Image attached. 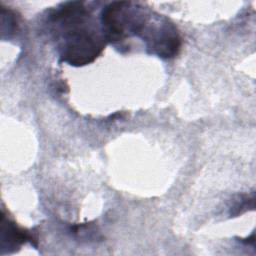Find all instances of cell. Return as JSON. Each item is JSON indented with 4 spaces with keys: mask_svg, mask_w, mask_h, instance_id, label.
Here are the masks:
<instances>
[{
    "mask_svg": "<svg viewBox=\"0 0 256 256\" xmlns=\"http://www.w3.org/2000/svg\"><path fill=\"white\" fill-rule=\"evenodd\" d=\"M46 26L60 61L72 66L93 62L107 42L102 28L84 2H65L51 9L46 16Z\"/></svg>",
    "mask_w": 256,
    "mask_h": 256,
    "instance_id": "obj_1",
    "label": "cell"
},
{
    "mask_svg": "<svg viewBox=\"0 0 256 256\" xmlns=\"http://www.w3.org/2000/svg\"><path fill=\"white\" fill-rule=\"evenodd\" d=\"M2 241L7 243L8 248H18L21 244L29 241L33 246L37 247V237L34 233L18 227L14 222L9 220L2 213Z\"/></svg>",
    "mask_w": 256,
    "mask_h": 256,
    "instance_id": "obj_2",
    "label": "cell"
}]
</instances>
